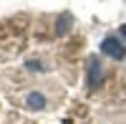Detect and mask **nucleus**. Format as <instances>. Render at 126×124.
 Here are the masks:
<instances>
[{
    "mask_svg": "<svg viewBox=\"0 0 126 124\" xmlns=\"http://www.w3.org/2000/svg\"><path fill=\"white\" fill-rule=\"evenodd\" d=\"M101 51L106 56H111V58H124V43H121V38H116V36H109V38H103V43H101Z\"/></svg>",
    "mask_w": 126,
    "mask_h": 124,
    "instance_id": "nucleus-1",
    "label": "nucleus"
},
{
    "mask_svg": "<svg viewBox=\"0 0 126 124\" xmlns=\"http://www.w3.org/2000/svg\"><path fill=\"white\" fill-rule=\"evenodd\" d=\"M124 36H126V25H124Z\"/></svg>",
    "mask_w": 126,
    "mask_h": 124,
    "instance_id": "nucleus-2",
    "label": "nucleus"
}]
</instances>
